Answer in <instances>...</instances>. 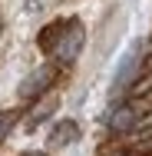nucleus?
<instances>
[{
    "label": "nucleus",
    "mask_w": 152,
    "mask_h": 156,
    "mask_svg": "<svg viewBox=\"0 0 152 156\" xmlns=\"http://www.w3.org/2000/svg\"><path fill=\"white\" fill-rule=\"evenodd\" d=\"M13 123H17V110H3V113H0V140L10 133V126H13Z\"/></svg>",
    "instance_id": "nucleus-7"
},
{
    "label": "nucleus",
    "mask_w": 152,
    "mask_h": 156,
    "mask_svg": "<svg viewBox=\"0 0 152 156\" xmlns=\"http://www.w3.org/2000/svg\"><path fill=\"white\" fill-rule=\"evenodd\" d=\"M50 83H53V66H36L30 76L20 83V90H17V93H20V100H36V96L43 93Z\"/></svg>",
    "instance_id": "nucleus-2"
},
{
    "label": "nucleus",
    "mask_w": 152,
    "mask_h": 156,
    "mask_svg": "<svg viewBox=\"0 0 152 156\" xmlns=\"http://www.w3.org/2000/svg\"><path fill=\"white\" fill-rule=\"evenodd\" d=\"M139 57H142V40H136V43L126 50V57L119 60V66H116V76H113V93H116V90H122V87L132 80V70L139 66Z\"/></svg>",
    "instance_id": "nucleus-3"
},
{
    "label": "nucleus",
    "mask_w": 152,
    "mask_h": 156,
    "mask_svg": "<svg viewBox=\"0 0 152 156\" xmlns=\"http://www.w3.org/2000/svg\"><path fill=\"white\" fill-rule=\"evenodd\" d=\"M136 123H139V106H132V103L113 110V116H109V129L113 133H129Z\"/></svg>",
    "instance_id": "nucleus-5"
},
{
    "label": "nucleus",
    "mask_w": 152,
    "mask_h": 156,
    "mask_svg": "<svg viewBox=\"0 0 152 156\" xmlns=\"http://www.w3.org/2000/svg\"><path fill=\"white\" fill-rule=\"evenodd\" d=\"M83 43H86V30H83L79 20H69L66 27H60L56 30V40H53V57H56V63H73L79 57Z\"/></svg>",
    "instance_id": "nucleus-1"
},
{
    "label": "nucleus",
    "mask_w": 152,
    "mask_h": 156,
    "mask_svg": "<svg viewBox=\"0 0 152 156\" xmlns=\"http://www.w3.org/2000/svg\"><path fill=\"white\" fill-rule=\"evenodd\" d=\"M53 110H56V103H46L43 110H36V113H33L30 120H27V129H36V126H40L43 120H46V116H50V113H53Z\"/></svg>",
    "instance_id": "nucleus-6"
},
{
    "label": "nucleus",
    "mask_w": 152,
    "mask_h": 156,
    "mask_svg": "<svg viewBox=\"0 0 152 156\" xmlns=\"http://www.w3.org/2000/svg\"><path fill=\"white\" fill-rule=\"evenodd\" d=\"M79 123L76 120H60V123L50 129V150H63V146H69V143H76L79 140Z\"/></svg>",
    "instance_id": "nucleus-4"
},
{
    "label": "nucleus",
    "mask_w": 152,
    "mask_h": 156,
    "mask_svg": "<svg viewBox=\"0 0 152 156\" xmlns=\"http://www.w3.org/2000/svg\"><path fill=\"white\" fill-rule=\"evenodd\" d=\"M23 156H46V153H36V150H30V153H23Z\"/></svg>",
    "instance_id": "nucleus-8"
}]
</instances>
